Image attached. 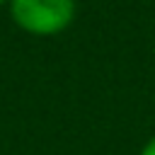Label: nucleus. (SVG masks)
Listing matches in <instances>:
<instances>
[{
	"label": "nucleus",
	"instance_id": "nucleus-1",
	"mask_svg": "<svg viewBox=\"0 0 155 155\" xmlns=\"http://www.w3.org/2000/svg\"><path fill=\"white\" fill-rule=\"evenodd\" d=\"M10 12L24 31L58 34L73 22L75 0H12Z\"/></svg>",
	"mask_w": 155,
	"mask_h": 155
},
{
	"label": "nucleus",
	"instance_id": "nucleus-2",
	"mask_svg": "<svg viewBox=\"0 0 155 155\" xmlns=\"http://www.w3.org/2000/svg\"><path fill=\"white\" fill-rule=\"evenodd\" d=\"M140 155H155V138H150V140L145 143V148L140 150Z\"/></svg>",
	"mask_w": 155,
	"mask_h": 155
},
{
	"label": "nucleus",
	"instance_id": "nucleus-3",
	"mask_svg": "<svg viewBox=\"0 0 155 155\" xmlns=\"http://www.w3.org/2000/svg\"><path fill=\"white\" fill-rule=\"evenodd\" d=\"M2 2H12V0H0V5H2Z\"/></svg>",
	"mask_w": 155,
	"mask_h": 155
}]
</instances>
